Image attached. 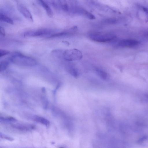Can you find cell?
<instances>
[{
	"mask_svg": "<svg viewBox=\"0 0 148 148\" xmlns=\"http://www.w3.org/2000/svg\"><path fill=\"white\" fill-rule=\"evenodd\" d=\"M89 38L91 40L99 42H107L114 40L116 36L111 33L92 32L89 34Z\"/></svg>",
	"mask_w": 148,
	"mask_h": 148,
	"instance_id": "obj_1",
	"label": "cell"
},
{
	"mask_svg": "<svg viewBox=\"0 0 148 148\" xmlns=\"http://www.w3.org/2000/svg\"><path fill=\"white\" fill-rule=\"evenodd\" d=\"M11 61L13 63L23 66H32L36 64L35 60L32 58L23 55L19 53H16L11 57Z\"/></svg>",
	"mask_w": 148,
	"mask_h": 148,
	"instance_id": "obj_2",
	"label": "cell"
},
{
	"mask_svg": "<svg viewBox=\"0 0 148 148\" xmlns=\"http://www.w3.org/2000/svg\"><path fill=\"white\" fill-rule=\"evenodd\" d=\"M60 56L65 60L68 61L79 60L82 57V52L77 49L62 51Z\"/></svg>",
	"mask_w": 148,
	"mask_h": 148,
	"instance_id": "obj_3",
	"label": "cell"
},
{
	"mask_svg": "<svg viewBox=\"0 0 148 148\" xmlns=\"http://www.w3.org/2000/svg\"><path fill=\"white\" fill-rule=\"evenodd\" d=\"M53 31L49 29H40L36 31H29L24 33L26 36H48L49 37L53 34Z\"/></svg>",
	"mask_w": 148,
	"mask_h": 148,
	"instance_id": "obj_4",
	"label": "cell"
},
{
	"mask_svg": "<svg viewBox=\"0 0 148 148\" xmlns=\"http://www.w3.org/2000/svg\"><path fill=\"white\" fill-rule=\"evenodd\" d=\"M70 10L73 13L83 16L89 19L92 20L95 18L93 14L81 7L73 5L71 7Z\"/></svg>",
	"mask_w": 148,
	"mask_h": 148,
	"instance_id": "obj_5",
	"label": "cell"
},
{
	"mask_svg": "<svg viewBox=\"0 0 148 148\" xmlns=\"http://www.w3.org/2000/svg\"><path fill=\"white\" fill-rule=\"evenodd\" d=\"M88 3L93 7L100 11L106 12L114 13L116 11L112 8L101 4L94 0H87Z\"/></svg>",
	"mask_w": 148,
	"mask_h": 148,
	"instance_id": "obj_6",
	"label": "cell"
},
{
	"mask_svg": "<svg viewBox=\"0 0 148 148\" xmlns=\"http://www.w3.org/2000/svg\"><path fill=\"white\" fill-rule=\"evenodd\" d=\"M17 8L20 12L27 20L31 22L34 21L31 13L23 5L18 4Z\"/></svg>",
	"mask_w": 148,
	"mask_h": 148,
	"instance_id": "obj_7",
	"label": "cell"
},
{
	"mask_svg": "<svg viewBox=\"0 0 148 148\" xmlns=\"http://www.w3.org/2000/svg\"><path fill=\"white\" fill-rule=\"evenodd\" d=\"M138 42L132 39H124L120 41L118 44L119 46L122 47H132L137 45Z\"/></svg>",
	"mask_w": 148,
	"mask_h": 148,
	"instance_id": "obj_8",
	"label": "cell"
},
{
	"mask_svg": "<svg viewBox=\"0 0 148 148\" xmlns=\"http://www.w3.org/2000/svg\"><path fill=\"white\" fill-rule=\"evenodd\" d=\"M12 126L16 129L23 130H29L34 129V126L27 124L16 123L13 124Z\"/></svg>",
	"mask_w": 148,
	"mask_h": 148,
	"instance_id": "obj_9",
	"label": "cell"
},
{
	"mask_svg": "<svg viewBox=\"0 0 148 148\" xmlns=\"http://www.w3.org/2000/svg\"><path fill=\"white\" fill-rule=\"evenodd\" d=\"M39 3L45 9L47 15L51 18L53 16V11L48 4L43 0H37Z\"/></svg>",
	"mask_w": 148,
	"mask_h": 148,
	"instance_id": "obj_10",
	"label": "cell"
},
{
	"mask_svg": "<svg viewBox=\"0 0 148 148\" xmlns=\"http://www.w3.org/2000/svg\"><path fill=\"white\" fill-rule=\"evenodd\" d=\"M95 70L97 74L102 79L106 80L109 78L108 74L103 69L99 67H95Z\"/></svg>",
	"mask_w": 148,
	"mask_h": 148,
	"instance_id": "obj_11",
	"label": "cell"
},
{
	"mask_svg": "<svg viewBox=\"0 0 148 148\" xmlns=\"http://www.w3.org/2000/svg\"><path fill=\"white\" fill-rule=\"evenodd\" d=\"M67 68L68 72L73 76L75 77L79 76V71L77 68L73 65L69 64L67 66Z\"/></svg>",
	"mask_w": 148,
	"mask_h": 148,
	"instance_id": "obj_12",
	"label": "cell"
},
{
	"mask_svg": "<svg viewBox=\"0 0 148 148\" xmlns=\"http://www.w3.org/2000/svg\"><path fill=\"white\" fill-rule=\"evenodd\" d=\"M32 119L34 121L40 123L47 127H48L50 125L49 121L47 119L42 117L35 116L33 117Z\"/></svg>",
	"mask_w": 148,
	"mask_h": 148,
	"instance_id": "obj_13",
	"label": "cell"
},
{
	"mask_svg": "<svg viewBox=\"0 0 148 148\" xmlns=\"http://www.w3.org/2000/svg\"><path fill=\"white\" fill-rule=\"evenodd\" d=\"M58 1L60 7L62 10L66 12L69 11V6L66 0H58Z\"/></svg>",
	"mask_w": 148,
	"mask_h": 148,
	"instance_id": "obj_14",
	"label": "cell"
},
{
	"mask_svg": "<svg viewBox=\"0 0 148 148\" xmlns=\"http://www.w3.org/2000/svg\"><path fill=\"white\" fill-rule=\"evenodd\" d=\"M0 19L4 22L11 24H13L14 22L13 20L6 15L2 13H0Z\"/></svg>",
	"mask_w": 148,
	"mask_h": 148,
	"instance_id": "obj_15",
	"label": "cell"
},
{
	"mask_svg": "<svg viewBox=\"0 0 148 148\" xmlns=\"http://www.w3.org/2000/svg\"><path fill=\"white\" fill-rule=\"evenodd\" d=\"M10 60L11 61L10 58L5 60L1 62L0 65L1 71H4L5 69L9 64Z\"/></svg>",
	"mask_w": 148,
	"mask_h": 148,
	"instance_id": "obj_16",
	"label": "cell"
},
{
	"mask_svg": "<svg viewBox=\"0 0 148 148\" xmlns=\"http://www.w3.org/2000/svg\"><path fill=\"white\" fill-rule=\"evenodd\" d=\"M139 7V9L142 12V14L145 16V20L146 22L148 21V8L143 7L140 6Z\"/></svg>",
	"mask_w": 148,
	"mask_h": 148,
	"instance_id": "obj_17",
	"label": "cell"
},
{
	"mask_svg": "<svg viewBox=\"0 0 148 148\" xmlns=\"http://www.w3.org/2000/svg\"><path fill=\"white\" fill-rule=\"evenodd\" d=\"M117 20L115 18H105L103 21L105 23L108 24H115L117 22Z\"/></svg>",
	"mask_w": 148,
	"mask_h": 148,
	"instance_id": "obj_18",
	"label": "cell"
},
{
	"mask_svg": "<svg viewBox=\"0 0 148 148\" xmlns=\"http://www.w3.org/2000/svg\"><path fill=\"white\" fill-rule=\"evenodd\" d=\"M9 52L4 50H0V57H1L3 56H5L8 54Z\"/></svg>",
	"mask_w": 148,
	"mask_h": 148,
	"instance_id": "obj_19",
	"label": "cell"
},
{
	"mask_svg": "<svg viewBox=\"0 0 148 148\" xmlns=\"http://www.w3.org/2000/svg\"><path fill=\"white\" fill-rule=\"evenodd\" d=\"M0 136L1 137H2V138H4L5 139L10 141H12L14 140L13 138L6 136H5V135L4 136L3 135H1V134H0Z\"/></svg>",
	"mask_w": 148,
	"mask_h": 148,
	"instance_id": "obj_20",
	"label": "cell"
},
{
	"mask_svg": "<svg viewBox=\"0 0 148 148\" xmlns=\"http://www.w3.org/2000/svg\"><path fill=\"white\" fill-rule=\"evenodd\" d=\"M0 32L1 34L3 36H5V32L4 29L1 26L0 27Z\"/></svg>",
	"mask_w": 148,
	"mask_h": 148,
	"instance_id": "obj_21",
	"label": "cell"
}]
</instances>
